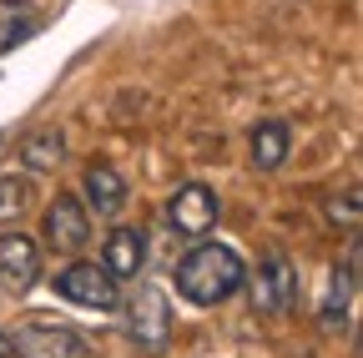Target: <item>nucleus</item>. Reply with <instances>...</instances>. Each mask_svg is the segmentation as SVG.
I'll return each mask as SVG.
<instances>
[{
  "mask_svg": "<svg viewBox=\"0 0 363 358\" xmlns=\"http://www.w3.org/2000/svg\"><path fill=\"white\" fill-rule=\"evenodd\" d=\"M30 197H35V187H30V177H0V222H16L26 207H30Z\"/></svg>",
  "mask_w": 363,
  "mask_h": 358,
  "instance_id": "nucleus-14",
  "label": "nucleus"
},
{
  "mask_svg": "<svg viewBox=\"0 0 363 358\" xmlns=\"http://www.w3.org/2000/svg\"><path fill=\"white\" fill-rule=\"evenodd\" d=\"M328 217H333V222L343 217V228L353 233V228H358V192H348V197H343V207H338V202H328Z\"/></svg>",
  "mask_w": 363,
  "mask_h": 358,
  "instance_id": "nucleus-15",
  "label": "nucleus"
},
{
  "mask_svg": "<svg viewBox=\"0 0 363 358\" xmlns=\"http://www.w3.org/2000/svg\"><path fill=\"white\" fill-rule=\"evenodd\" d=\"M247 283V267L233 247L222 242H197L187 257L177 262V298H187L192 308H217Z\"/></svg>",
  "mask_w": 363,
  "mask_h": 358,
  "instance_id": "nucleus-1",
  "label": "nucleus"
},
{
  "mask_svg": "<svg viewBox=\"0 0 363 358\" xmlns=\"http://www.w3.org/2000/svg\"><path fill=\"white\" fill-rule=\"evenodd\" d=\"M217 212H222V202H217V192H212L207 182H182V187L172 192V202H167L172 233L192 237V242H202V237L217 228Z\"/></svg>",
  "mask_w": 363,
  "mask_h": 358,
  "instance_id": "nucleus-4",
  "label": "nucleus"
},
{
  "mask_svg": "<svg viewBox=\"0 0 363 358\" xmlns=\"http://www.w3.org/2000/svg\"><path fill=\"white\" fill-rule=\"evenodd\" d=\"M0 358H11V333H0Z\"/></svg>",
  "mask_w": 363,
  "mask_h": 358,
  "instance_id": "nucleus-16",
  "label": "nucleus"
},
{
  "mask_svg": "<svg viewBox=\"0 0 363 358\" xmlns=\"http://www.w3.org/2000/svg\"><path fill=\"white\" fill-rule=\"evenodd\" d=\"M21 157H26L30 172H56L61 157H66V137H61V131H35V137L21 147Z\"/></svg>",
  "mask_w": 363,
  "mask_h": 358,
  "instance_id": "nucleus-13",
  "label": "nucleus"
},
{
  "mask_svg": "<svg viewBox=\"0 0 363 358\" xmlns=\"http://www.w3.org/2000/svg\"><path fill=\"white\" fill-rule=\"evenodd\" d=\"M56 298L76 303V308H91V313H116L121 308V288L116 278L106 273L101 262H71L56 273Z\"/></svg>",
  "mask_w": 363,
  "mask_h": 358,
  "instance_id": "nucleus-2",
  "label": "nucleus"
},
{
  "mask_svg": "<svg viewBox=\"0 0 363 358\" xmlns=\"http://www.w3.org/2000/svg\"><path fill=\"white\" fill-rule=\"evenodd\" d=\"M40 283V242L26 233H0V288L30 293Z\"/></svg>",
  "mask_w": 363,
  "mask_h": 358,
  "instance_id": "nucleus-6",
  "label": "nucleus"
},
{
  "mask_svg": "<svg viewBox=\"0 0 363 358\" xmlns=\"http://www.w3.org/2000/svg\"><path fill=\"white\" fill-rule=\"evenodd\" d=\"M35 30H40L35 6H26V0H0V56H11L16 46H26Z\"/></svg>",
  "mask_w": 363,
  "mask_h": 358,
  "instance_id": "nucleus-12",
  "label": "nucleus"
},
{
  "mask_svg": "<svg viewBox=\"0 0 363 358\" xmlns=\"http://www.w3.org/2000/svg\"><path fill=\"white\" fill-rule=\"evenodd\" d=\"M11 358H86V338L56 323H35L11 338Z\"/></svg>",
  "mask_w": 363,
  "mask_h": 358,
  "instance_id": "nucleus-7",
  "label": "nucleus"
},
{
  "mask_svg": "<svg viewBox=\"0 0 363 358\" xmlns=\"http://www.w3.org/2000/svg\"><path fill=\"white\" fill-rule=\"evenodd\" d=\"M142 257H147V242H142V228H111L106 233V247H101V267L121 283V278H136L142 273Z\"/></svg>",
  "mask_w": 363,
  "mask_h": 358,
  "instance_id": "nucleus-9",
  "label": "nucleus"
},
{
  "mask_svg": "<svg viewBox=\"0 0 363 358\" xmlns=\"http://www.w3.org/2000/svg\"><path fill=\"white\" fill-rule=\"evenodd\" d=\"M293 152V131L283 121H257L252 126V167L257 172H278Z\"/></svg>",
  "mask_w": 363,
  "mask_h": 358,
  "instance_id": "nucleus-11",
  "label": "nucleus"
},
{
  "mask_svg": "<svg viewBox=\"0 0 363 358\" xmlns=\"http://www.w3.org/2000/svg\"><path fill=\"white\" fill-rule=\"evenodd\" d=\"M126 328L136 338V348L147 353H162L172 343V308H167V293L157 283H142L126 303Z\"/></svg>",
  "mask_w": 363,
  "mask_h": 358,
  "instance_id": "nucleus-3",
  "label": "nucleus"
},
{
  "mask_svg": "<svg viewBox=\"0 0 363 358\" xmlns=\"http://www.w3.org/2000/svg\"><path fill=\"white\" fill-rule=\"evenodd\" d=\"M81 187H86L81 202H86L91 217H116V212L126 207V182H121V172H111V167H101V162L86 167V182H81Z\"/></svg>",
  "mask_w": 363,
  "mask_h": 358,
  "instance_id": "nucleus-10",
  "label": "nucleus"
},
{
  "mask_svg": "<svg viewBox=\"0 0 363 358\" xmlns=\"http://www.w3.org/2000/svg\"><path fill=\"white\" fill-rule=\"evenodd\" d=\"M293 303V273H288V257L272 252L257 273H252V308L262 313H283Z\"/></svg>",
  "mask_w": 363,
  "mask_h": 358,
  "instance_id": "nucleus-8",
  "label": "nucleus"
},
{
  "mask_svg": "<svg viewBox=\"0 0 363 358\" xmlns=\"http://www.w3.org/2000/svg\"><path fill=\"white\" fill-rule=\"evenodd\" d=\"M40 242L51 247V252H61V257L81 252V247L91 242V212H86V202H81V197H71V192H61L51 207H45Z\"/></svg>",
  "mask_w": 363,
  "mask_h": 358,
  "instance_id": "nucleus-5",
  "label": "nucleus"
}]
</instances>
